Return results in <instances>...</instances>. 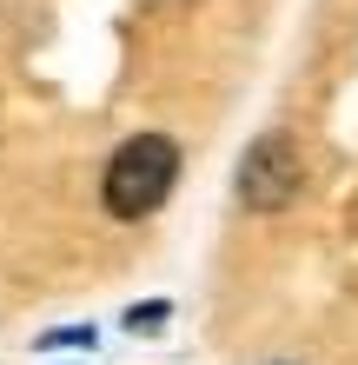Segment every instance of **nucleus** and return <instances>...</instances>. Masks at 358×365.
I'll return each instance as SVG.
<instances>
[{
	"label": "nucleus",
	"instance_id": "obj_2",
	"mask_svg": "<svg viewBox=\"0 0 358 365\" xmlns=\"http://www.w3.org/2000/svg\"><path fill=\"white\" fill-rule=\"evenodd\" d=\"M292 192H299V146H292L285 133H265L246 153V166H239V200L252 212H279Z\"/></svg>",
	"mask_w": 358,
	"mask_h": 365
},
{
	"label": "nucleus",
	"instance_id": "obj_1",
	"mask_svg": "<svg viewBox=\"0 0 358 365\" xmlns=\"http://www.w3.org/2000/svg\"><path fill=\"white\" fill-rule=\"evenodd\" d=\"M179 180V146L166 133H139L126 140L113 166H107V212L113 220H139V212H153L166 192Z\"/></svg>",
	"mask_w": 358,
	"mask_h": 365
}]
</instances>
